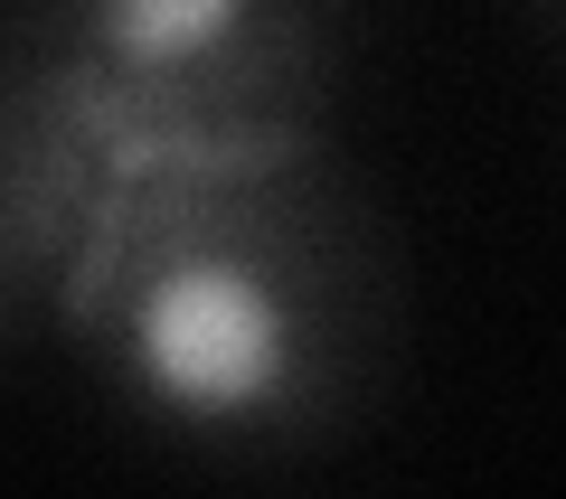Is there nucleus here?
Returning a JSON list of instances; mask_svg holds the SVG:
<instances>
[{"label":"nucleus","mask_w":566,"mask_h":499,"mask_svg":"<svg viewBox=\"0 0 566 499\" xmlns=\"http://www.w3.org/2000/svg\"><path fill=\"white\" fill-rule=\"evenodd\" d=\"M133 443L274 480L349 453L406 359V245L340 132L133 141L48 330Z\"/></svg>","instance_id":"nucleus-1"},{"label":"nucleus","mask_w":566,"mask_h":499,"mask_svg":"<svg viewBox=\"0 0 566 499\" xmlns=\"http://www.w3.org/2000/svg\"><path fill=\"white\" fill-rule=\"evenodd\" d=\"M368 0H0V57L95 95L133 141H303L340 123Z\"/></svg>","instance_id":"nucleus-2"},{"label":"nucleus","mask_w":566,"mask_h":499,"mask_svg":"<svg viewBox=\"0 0 566 499\" xmlns=\"http://www.w3.org/2000/svg\"><path fill=\"white\" fill-rule=\"evenodd\" d=\"M133 170V132L48 66L0 57V340L39 359L85 245Z\"/></svg>","instance_id":"nucleus-3"},{"label":"nucleus","mask_w":566,"mask_h":499,"mask_svg":"<svg viewBox=\"0 0 566 499\" xmlns=\"http://www.w3.org/2000/svg\"><path fill=\"white\" fill-rule=\"evenodd\" d=\"M528 20H538V29H547V39H557V47H566V0H528Z\"/></svg>","instance_id":"nucleus-4"}]
</instances>
